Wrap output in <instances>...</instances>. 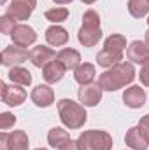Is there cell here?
<instances>
[{
	"mask_svg": "<svg viewBox=\"0 0 149 150\" xmlns=\"http://www.w3.org/2000/svg\"><path fill=\"white\" fill-rule=\"evenodd\" d=\"M135 68H133V63L130 61H121L117 65H114L112 68H107L104 74H100L98 77V84L102 86L104 91H117L121 87H126L130 86L133 80H135Z\"/></svg>",
	"mask_w": 149,
	"mask_h": 150,
	"instance_id": "1",
	"label": "cell"
},
{
	"mask_svg": "<svg viewBox=\"0 0 149 150\" xmlns=\"http://www.w3.org/2000/svg\"><path fill=\"white\" fill-rule=\"evenodd\" d=\"M56 107H58L60 120L67 129H81L86 124L88 113H86L84 105L77 103L70 98H62V100H58Z\"/></svg>",
	"mask_w": 149,
	"mask_h": 150,
	"instance_id": "2",
	"label": "cell"
},
{
	"mask_svg": "<svg viewBox=\"0 0 149 150\" xmlns=\"http://www.w3.org/2000/svg\"><path fill=\"white\" fill-rule=\"evenodd\" d=\"M77 40L84 47H95L102 40L100 28V14L95 9H88L82 14V25L77 32Z\"/></svg>",
	"mask_w": 149,
	"mask_h": 150,
	"instance_id": "3",
	"label": "cell"
},
{
	"mask_svg": "<svg viewBox=\"0 0 149 150\" xmlns=\"http://www.w3.org/2000/svg\"><path fill=\"white\" fill-rule=\"evenodd\" d=\"M77 145L81 150H112V136L102 129H88L82 131L77 138Z\"/></svg>",
	"mask_w": 149,
	"mask_h": 150,
	"instance_id": "4",
	"label": "cell"
},
{
	"mask_svg": "<svg viewBox=\"0 0 149 150\" xmlns=\"http://www.w3.org/2000/svg\"><path fill=\"white\" fill-rule=\"evenodd\" d=\"M35 7H37V0H11V5H7L5 9V16L16 21H25L32 16Z\"/></svg>",
	"mask_w": 149,
	"mask_h": 150,
	"instance_id": "5",
	"label": "cell"
},
{
	"mask_svg": "<svg viewBox=\"0 0 149 150\" xmlns=\"http://www.w3.org/2000/svg\"><path fill=\"white\" fill-rule=\"evenodd\" d=\"M27 91L23 89V86H9L7 82H2L0 84V98L5 105L9 107H19L21 103H25L27 100Z\"/></svg>",
	"mask_w": 149,
	"mask_h": 150,
	"instance_id": "6",
	"label": "cell"
},
{
	"mask_svg": "<svg viewBox=\"0 0 149 150\" xmlns=\"http://www.w3.org/2000/svg\"><path fill=\"white\" fill-rule=\"evenodd\" d=\"M102 86L98 82H91L88 86H81V89L77 91V98H79V103L84 105V107H97L100 101H102Z\"/></svg>",
	"mask_w": 149,
	"mask_h": 150,
	"instance_id": "7",
	"label": "cell"
},
{
	"mask_svg": "<svg viewBox=\"0 0 149 150\" xmlns=\"http://www.w3.org/2000/svg\"><path fill=\"white\" fill-rule=\"evenodd\" d=\"M27 59H30V51H27L25 47L19 45H9L2 51V65L4 67H19L21 63H25Z\"/></svg>",
	"mask_w": 149,
	"mask_h": 150,
	"instance_id": "8",
	"label": "cell"
},
{
	"mask_svg": "<svg viewBox=\"0 0 149 150\" xmlns=\"http://www.w3.org/2000/svg\"><path fill=\"white\" fill-rule=\"evenodd\" d=\"M11 38H12V44L14 45H19V47H25L27 49V47H30V45L35 44L37 33H35V30L32 26H28L25 23H19V25H16L14 32L11 33Z\"/></svg>",
	"mask_w": 149,
	"mask_h": 150,
	"instance_id": "9",
	"label": "cell"
},
{
	"mask_svg": "<svg viewBox=\"0 0 149 150\" xmlns=\"http://www.w3.org/2000/svg\"><path fill=\"white\" fill-rule=\"evenodd\" d=\"M126 58L130 63L144 65L149 59V44L146 40H133L126 47Z\"/></svg>",
	"mask_w": 149,
	"mask_h": 150,
	"instance_id": "10",
	"label": "cell"
},
{
	"mask_svg": "<svg viewBox=\"0 0 149 150\" xmlns=\"http://www.w3.org/2000/svg\"><path fill=\"white\" fill-rule=\"evenodd\" d=\"M30 100L39 108H47L54 103V91L47 84H39V86L34 87V91L30 94Z\"/></svg>",
	"mask_w": 149,
	"mask_h": 150,
	"instance_id": "11",
	"label": "cell"
},
{
	"mask_svg": "<svg viewBox=\"0 0 149 150\" xmlns=\"http://www.w3.org/2000/svg\"><path fill=\"white\" fill-rule=\"evenodd\" d=\"M146 100H148V94H146V91L140 86H130L123 93V103L128 108H133V110L135 108H142L146 105Z\"/></svg>",
	"mask_w": 149,
	"mask_h": 150,
	"instance_id": "12",
	"label": "cell"
},
{
	"mask_svg": "<svg viewBox=\"0 0 149 150\" xmlns=\"http://www.w3.org/2000/svg\"><path fill=\"white\" fill-rule=\"evenodd\" d=\"M125 143H126V147H130L132 150H148V147H149L148 138H146V134H144V131L140 129L139 124L126 131Z\"/></svg>",
	"mask_w": 149,
	"mask_h": 150,
	"instance_id": "13",
	"label": "cell"
},
{
	"mask_svg": "<svg viewBox=\"0 0 149 150\" xmlns=\"http://www.w3.org/2000/svg\"><path fill=\"white\" fill-rule=\"evenodd\" d=\"M54 58H56V52L47 45H35V47L30 49V61L37 68H44Z\"/></svg>",
	"mask_w": 149,
	"mask_h": 150,
	"instance_id": "14",
	"label": "cell"
},
{
	"mask_svg": "<svg viewBox=\"0 0 149 150\" xmlns=\"http://www.w3.org/2000/svg\"><path fill=\"white\" fill-rule=\"evenodd\" d=\"M67 72V68L62 65V61H58L56 58L53 61H49L44 68H42V79L47 82V84H56L63 79V75Z\"/></svg>",
	"mask_w": 149,
	"mask_h": 150,
	"instance_id": "15",
	"label": "cell"
},
{
	"mask_svg": "<svg viewBox=\"0 0 149 150\" xmlns=\"http://www.w3.org/2000/svg\"><path fill=\"white\" fill-rule=\"evenodd\" d=\"M56 59L62 61V65L67 70H75L81 65V52L77 49H72V47H65V49L56 52Z\"/></svg>",
	"mask_w": 149,
	"mask_h": 150,
	"instance_id": "16",
	"label": "cell"
},
{
	"mask_svg": "<svg viewBox=\"0 0 149 150\" xmlns=\"http://www.w3.org/2000/svg\"><path fill=\"white\" fill-rule=\"evenodd\" d=\"M46 40L51 47H62L69 42V32L60 25H53L46 30Z\"/></svg>",
	"mask_w": 149,
	"mask_h": 150,
	"instance_id": "17",
	"label": "cell"
},
{
	"mask_svg": "<svg viewBox=\"0 0 149 150\" xmlns=\"http://www.w3.org/2000/svg\"><path fill=\"white\" fill-rule=\"evenodd\" d=\"M69 142H72L70 138V133L65 129V127H51L49 133H47V143L53 147V149H58L62 150Z\"/></svg>",
	"mask_w": 149,
	"mask_h": 150,
	"instance_id": "18",
	"label": "cell"
},
{
	"mask_svg": "<svg viewBox=\"0 0 149 150\" xmlns=\"http://www.w3.org/2000/svg\"><path fill=\"white\" fill-rule=\"evenodd\" d=\"M95 75H97L95 65H91V63H81V65L74 70V79L79 86H88V84H91V82L95 80Z\"/></svg>",
	"mask_w": 149,
	"mask_h": 150,
	"instance_id": "19",
	"label": "cell"
},
{
	"mask_svg": "<svg viewBox=\"0 0 149 150\" xmlns=\"http://www.w3.org/2000/svg\"><path fill=\"white\" fill-rule=\"evenodd\" d=\"M123 61V52H117V51H109V49H102L98 54H97V63L102 67V68H112L114 65L121 63Z\"/></svg>",
	"mask_w": 149,
	"mask_h": 150,
	"instance_id": "20",
	"label": "cell"
},
{
	"mask_svg": "<svg viewBox=\"0 0 149 150\" xmlns=\"http://www.w3.org/2000/svg\"><path fill=\"white\" fill-rule=\"evenodd\" d=\"M7 142H9V150H28V147H30L28 134L23 129H16V131L9 133Z\"/></svg>",
	"mask_w": 149,
	"mask_h": 150,
	"instance_id": "21",
	"label": "cell"
},
{
	"mask_svg": "<svg viewBox=\"0 0 149 150\" xmlns=\"http://www.w3.org/2000/svg\"><path fill=\"white\" fill-rule=\"evenodd\" d=\"M7 75H9V80L12 84H16V86L28 87L32 84V74L27 68H23V67H12Z\"/></svg>",
	"mask_w": 149,
	"mask_h": 150,
	"instance_id": "22",
	"label": "cell"
},
{
	"mask_svg": "<svg viewBox=\"0 0 149 150\" xmlns=\"http://www.w3.org/2000/svg\"><path fill=\"white\" fill-rule=\"evenodd\" d=\"M104 49H109V51H117V52H123L126 49V37L121 35V33H112L105 38L104 42Z\"/></svg>",
	"mask_w": 149,
	"mask_h": 150,
	"instance_id": "23",
	"label": "cell"
},
{
	"mask_svg": "<svg viewBox=\"0 0 149 150\" xmlns=\"http://www.w3.org/2000/svg\"><path fill=\"white\" fill-rule=\"evenodd\" d=\"M128 12L133 18H137V19L148 16L149 14V0H130L128 2Z\"/></svg>",
	"mask_w": 149,
	"mask_h": 150,
	"instance_id": "24",
	"label": "cell"
},
{
	"mask_svg": "<svg viewBox=\"0 0 149 150\" xmlns=\"http://www.w3.org/2000/svg\"><path fill=\"white\" fill-rule=\"evenodd\" d=\"M44 18L47 21H51L53 25H60L63 21H67L69 18V9L67 7H53V9H47L44 12Z\"/></svg>",
	"mask_w": 149,
	"mask_h": 150,
	"instance_id": "25",
	"label": "cell"
},
{
	"mask_svg": "<svg viewBox=\"0 0 149 150\" xmlns=\"http://www.w3.org/2000/svg\"><path fill=\"white\" fill-rule=\"evenodd\" d=\"M16 19H12V18H9V16H2L0 18V32L4 33V35H11L12 32H14V28H16Z\"/></svg>",
	"mask_w": 149,
	"mask_h": 150,
	"instance_id": "26",
	"label": "cell"
},
{
	"mask_svg": "<svg viewBox=\"0 0 149 150\" xmlns=\"http://www.w3.org/2000/svg\"><path fill=\"white\" fill-rule=\"evenodd\" d=\"M16 115L11 112H2L0 113V129L2 131H7V129H11V127H14V124H16Z\"/></svg>",
	"mask_w": 149,
	"mask_h": 150,
	"instance_id": "27",
	"label": "cell"
},
{
	"mask_svg": "<svg viewBox=\"0 0 149 150\" xmlns=\"http://www.w3.org/2000/svg\"><path fill=\"white\" fill-rule=\"evenodd\" d=\"M139 79H140L142 86L149 87V59L144 63V65H140V74H139Z\"/></svg>",
	"mask_w": 149,
	"mask_h": 150,
	"instance_id": "28",
	"label": "cell"
},
{
	"mask_svg": "<svg viewBox=\"0 0 149 150\" xmlns=\"http://www.w3.org/2000/svg\"><path fill=\"white\" fill-rule=\"evenodd\" d=\"M139 126H140V129L144 131V134H146V138H148V142H149V113H146L144 117H140Z\"/></svg>",
	"mask_w": 149,
	"mask_h": 150,
	"instance_id": "29",
	"label": "cell"
},
{
	"mask_svg": "<svg viewBox=\"0 0 149 150\" xmlns=\"http://www.w3.org/2000/svg\"><path fill=\"white\" fill-rule=\"evenodd\" d=\"M9 133H0V150H9V142H7Z\"/></svg>",
	"mask_w": 149,
	"mask_h": 150,
	"instance_id": "30",
	"label": "cell"
},
{
	"mask_svg": "<svg viewBox=\"0 0 149 150\" xmlns=\"http://www.w3.org/2000/svg\"><path fill=\"white\" fill-rule=\"evenodd\" d=\"M62 150H81V149H79V145H77V140H75V142L72 140V142H69Z\"/></svg>",
	"mask_w": 149,
	"mask_h": 150,
	"instance_id": "31",
	"label": "cell"
},
{
	"mask_svg": "<svg viewBox=\"0 0 149 150\" xmlns=\"http://www.w3.org/2000/svg\"><path fill=\"white\" fill-rule=\"evenodd\" d=\"M54 4H58V5H67V4H70V2H74V0H53Z\"/></svg>",
	"mask_w": 149,
	"mask_h": 150,
	"instance_id": "32",
	"label": "cell"
},
{
	"mask_svg": "<svg viewBox=\"0 0 149 150\" xmlns=\"http://www.w3.org/2000/svg\"><path fill=\"white\" fill-rule=\"evenodd\" d=\"M81 2H82V4H86V5H91V4H95L97 0H81Z\"/></svg>",
	"mask_w": 149,
	"mask_h": 150,
	"instance_id": "33",
	"label": "cell"
},
{
	"mask_svg": "<svg viewBox=\"0 0 149 150\" xmlns=\"http://www.w3.org/2000/svg\"><path fill=\"white\" fill-rule=\"evenodd\" d=\"M146 42H148V44H149V30H148V32H146Z\"/></svg>",
	"mask_w": 149,
	"mask_h": 150,
	"instance_id": "34",
	"label": "cell"
},
{
	"mask_svg": "<svg viewBox=\"0 0 149 150\" xmlns=\"http://www.w3.org/2000/svg\"><path fill=\"white\" fill-rule=\"evenodd\" d=\"M5 2H7V0H0V4H2V5H4V4H5Z\"/></svg>",
	"mask_w": 149,
	"mask_h": 150,
	"instance_id": "35",
	"label": "cell"
},
{
	"mask_svg": "<svg viewBox=\"0 0 149 150\" xmlns=\"http://www.w3.org/2000/svg\"><path fill=\"white\" fill-rule=\"evenodd\" d=\"M34 150H47V149H34Z\"/></svg>",
	"mask_w": 149,
	"mask_h": 150,
	"instance_id": "36",
	"label": "cell"
},
{
	"mask_svg": "<svg viewBox=\"0 0 149 150\" xmlns=\"http://www.w3.org/2000/svg\"><path fill=\"white\" fill-rule=\"evenodd\" d=\"M148 25H149V18H148Z\"/></svg>",
	"mask_w": 149,
	"mask_h": 150,
	"instance_id": "37",
	"label": "cell"
}]
</instances>
